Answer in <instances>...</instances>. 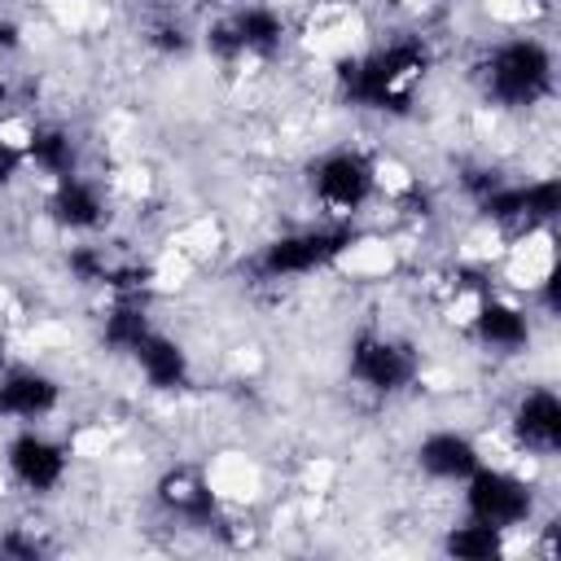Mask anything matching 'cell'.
<instances>
[{"mask_svg":"<svg viewBox=\"0 0 561 561\" xmlns=\"http://www.w3.org/2000/svg\"><path fill=\"white\" fill-rule=\"evenodd\" d=\"M430 66H434V48L425 35H394L368 53L342 57L333 79L346 105L381 118H408Z\"/></svg>","mask_w":561,"mask_h":561,"instance_id":"cell-1","label":"cell"},{"mask_svg":"<svg viewBox=\"0 0 561 561\" xmlns=\"http://www.w3.org/2000/svg\"><path fill=\"white\" fill-rule=\"evenodd\" d=\"M473 83L486 105L504 114H530L557 96V53L539 35H508L482 48Z\"/></svg>","mask_w":561,"mask_h":561,"instance_id":"cell-2","label":"cell"},{"mask_svg":"<svg viewBox=\"0 0 561 561\" xmlns=\"http://www.w3.org/2000/svg\"><path fill=\"white\" fill-rule=\"evenodd\" d=\"M359 237L364 232L355 219L298 224V228H285L259 245L254 272L263 280H302V276H316V272H329L333 263H342L359 245Z\"/></svg>","mask_w":561,"mask_h":561,"instance_id":"cell-3","label":"cell"},{"mask_svg":"<svg viewBox=\"0 0 561 561\" xmlns=\"http://www.w3.org/2000/svg\"><path fill=\"white\" fill-rule=\"evenodd\" d=\"M307 188L324 219H359L381 193V167L359 145H333L307 162Z\"/></svg>","mask_w":561,"mask_h":561,"instance_id":"cell-4","label":"cell"},{"mask_svg":"<svg viewBox=\"0 0 561 561\" xmlns=\"http://www.w3.org/2000/svg\"><path fill=\"white\" fill-rule=\"evenodd\" d=\"M346 377L355 390H364L373 399H399L416 386L421 355L408 337L368 324L346 342Z\"/></svg>","mask_w":561,"mask_h":561,"instance_id":"cell-5","label":"cell"},{"mask_svg":"<svg viewBox=\"0 0 561 561\" xmlns=\"http://www.w3.org/2000/svg\"><path fill=\"white\" fill-rule=\"evenodd\" d=\"M460 486H465L460 491V508L473 522H486V526H500V530L513 535L522 526H535V517H539V491L517 469L482 460Z\"/></svg>","mask_w":561,"mask_h":561,"instance_id":"cell-6","label":"cell"},{"mask_svg":"<svg viewBox=\"0 0 561 561\" xmlns=\"http://www.w3.org/2000/svg\"><path fill=\"white\" fill-rule=\"evenodd\" d=\"M473 210L491 228L508 232H539L557 219L561 210V180L557 175H535V180H504L495 175L478 197Z\"/></svg>","mask_w":561,"mask_h":561,"instance_id":"cell-7","label":"cell"},{"mask_svg":"<svg viewBox=\"0 0 561 561\" xmlns=\"http://www.w3.org/2000/svg\"><path fill=\"white\" fill-rule=\"evenodd\" d=\"M289 39V22L276 4L267 0H241L232 4L219 22L206 26L202 44L219 61H241V57H276Z\"/></svg>","mask_w":561,"mask_h":561,"instance_id":"cell-8","label":"cell"},{"mask_svg":"<svg viewBox=\"0 0 561 561\" xmlns=\"http://www.w3.org/2000/svg\"><path fill=\"white\" fill-rule=\"evenodd\" d=\"M0 460L26 495H57L70 478V447L44 425H13Z\"/></svg>","mask_w":561,"mask_h":561,"instance_id":"cell-9","label":"cell"},{"mask_svg":"<svg viewBox=\"0 0 561 561\" xmlns=\"http://www.w3.org/2000/svg\"><path fill=\"white\" fill-rule=\"evenodd\" d=\"M153 500L158 508L180 522L184 530H206V535H219L228 530V513L219 504V491L206 482L202 469H188V465H175L167 469L158 482H153Z\"/></svg>","mask_w":561,"mask_h":561,"instance_id":"cell-10","label":"cell"},{"mask_svg":"<svg viewBox=\"0 0 561 561\" xmlns=\"http://www.w3.org/2000/svg\"><path fill=\"white\" fill-rule=\"evenodd\" d=\"M508 434L526 456L552 460L561 451V394L543 381L522 386L508 403Z\"/></svg>","mask_w":561,"mask_h":561,"instance_id":"cell-11","label":"cell"},{"mask_svg":"<svg viewBox=\"0 0 561 561\" xmlns=\"http://www.w3.org/2000/svg\"><path fill=\"white\" fill-rule=\"evenodd\" d=\"M44 215H48L53 228H61V232H70V237H92V232L105 228L110 202H105V188L79 167V171H70V175L48 180Z\"/></svg>","mask_w":561,"mask_h":561,"instance_id":"cell-12","label":"cell"},{"mask_svg":"<svg viewBox=\"0 0 561 561\" xmlns=\"http://www.w3.org/2000/svg\"><path fill=\"white\" fill-rule=\"evenodd\" d=\"M66 399L57 373L39 364H9L0 373V421L9 425H44Z\"/></svg>","mask_w":561,"mask_h":561,"instance_id":"cell-13","label":"cell"},{"mask_svg":"<svg viewBox=\"0 0 561 561\" xmlns=\"http://www.w3.org/2000/svg\"><path fill=\"white\" fill-rule=\"evenodd\" d=\"M469 333L491 355H526L535 342V311H530V302H517L504 294H482L469 311Z\"/></svg>","mask_w":561,"mask_h":561,"instance_id":"cell-14","label":"cell"},{"mask_svg":"<svg viewBox=\"0 0 561 561\" xmlns=\"http://www.w3.org/2000/svg\"><path fill=\"white\" fill-rule=\"evenodd\" d=\"M412 460L416 469L430 478V482H443V486H460L478 465H482V447L469 430H456V425H438V430H425L412 447Z\"/></svg>","mask_w":561,"mask_h":561,"instance_id":"cell-15","label":"cell"},{"mask_svg":"<svg viewBox=\"0 0 561 561\" xmlns=\"http://www.w3.org/2000/svg\"><path fill=\"white\" fill-rule=\"evenodd\" d=\"M127 359L136 364L140 381H145L149 390H158V394H175V390H184V386L193 381V355H188V346H184L175 333H167V329H149V337H145Z\"/></svg>","mask_w":561,"mask_h":561,"instance_id":"cell-16","label":"cell"},{"mask_svg":"<svg viewBox=\"0 0 561 561\" xmlns=\"http://www.w3.org/2000/svg\"><path fill=\"white\" fill-rule=\"evenodd\" d=\"M22 153H26V171H39L44 180L70 175L79 171V136L66 123H35L22 136Z\"/></svg>","mask_w":561,"mask_h":561,"instance_id":"cell-17","label":"cell"},{"mask_svg":"<svg viewBox=\"0 0 561 561\" xmlns=\"http://www.w3.org/2000/svg\"><path fill=\"white\" fill-rule=\"evenodd\" d=\"M149 329H158V324H153L145 298H114V302L105 307V316H101L96 337H101V351L127 359V355L149 337Z\"/></svg>","mask_w":561,"mask_h":561,"instance_id":"cell-18","label":"cell"},{"mask_svg":"<svg viewBox=\"0 0 561 561\" xmlns=\"http://www.w3.org/2000/svg\"><path fill=\"white\" fill-rule=\"evenodd\" d=\"M438 548L456 561H500L508 552V530L500 526H486V522H473V517H460L443 530Z\"/></svg>","mask_w":561,"mask_h":561,"instance_id":"cell-19","label":"cell"},{"mask_svg":"<svg viewBox=\"0 0 561 561\" xmlns=\"http://www.w3.org/2000/svg\"><path fill=\"white\" fill-rule=\"evenodd\" d=\"M114 263H118V259H114L101 241H75V245L66 250V272H70V280H75V285H88V289H105Z\"/></svg>","mask_w":561,"mask_h":561,"instance_id":"cell-20","label":"cell"},{"mask_svg":"<svg viewBox=\"0 0 561 561\" xmlns=\"http://www.w3.org/2000/svg\"><path fill=\"white\" fill-rule=\"evenodd\" d=\"M145 44L158 53V57H184L188 48H193V35H188V26L184 22H153L149 31H145Z\"/></svg>","mask_w":561,"mask_h":561,"instance_id":"cell-21","label":"cell"},{"mask_svg":"<svg viewBox=\"0 0 561 561\" xmlns=\"http://www.w3.org/2000/svg\"><path fill=\"white\" fill-rule=\"evenodd\" d=\"M22 171H26L22 140H9V136L0 131V193H4V188H13V184L22 180Z\"/></svg>","mask_w":561,"mask_h":561,"instance_id":"cell-22","label":"cell"},{"mask_svg":"<svg viewBox=\"0 0 561 561\" xmlns=\"http://www.w3.org/2000/svg\"><path fill=\"white\" fill-rule=\"evenodd\" d=\"M0 552H9V557H39V552H44V543H39V539H31V535H18V530H13V535H4V539H0Z\"/></svg>","mask_w":561,"mask_h":561,"instance_id":"cell-23","label":"cell"},{"mask_svg":"<svg viewBox=\"0 0 561 561\" xmlns=\"http://www.w3.org/2000/svg\"><path fill=\"white\" fill-rule=\"evenodd\" d=\"M22 48V26L0 9V57H9V53H18Z\"/></svg>","mask_w":561,"mask_h":561,"instance_id":"cell-24","label":"cell"},{"mask_svg":"<svg viewBox=\"0 0 561 561\" xmlns=\"http://www.w3.org/2000/svg\"><path fill=\"white\" fill-rule=\"evenodd\" d=\"M13 359H9V333H4V324H0V373L9 368Z\"/></svg>","mask_w":561,"mask_h":561,"instance_id":"cell-25","label":"cell"}]
</instances>
